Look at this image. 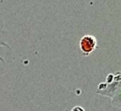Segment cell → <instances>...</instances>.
I'll list each match as a JSON object with an SVG mask.
<instances>
[{
    "mask_svg": "<svg viewBox=\"0 0 121 111\" xmlns=\"http://www.w3.org/2000/svg\"><path fill=\"white\" fill-rule=\"evenodd\" d=\"M71 111H84V110L81 106H75L73 108Z\"/></svg>",
    "mask_w": 121,
    "mask_h": 111,
    "instance_id": "3",
    "label": "cell"
},
{
    "mask_svg": "<svg viewBox=\"0 0 121 111\" xmlns=\"http://www.w3.org/2000/svg\"><path fill=\"white\" fill-rule=\"evenodd\" d=\"M2 31H1V30L0 29V33H1ZM0 47H4V48H10V46L9 45L6 43V42H5L3 39H1V38H0ZM0 62L2 63V64H5V61H4V59L0 56Z\"/></svg>",
    "mask_w": 121,
    "mask_h": 111,
    "instance_id": "2",
    "label": "cell"
},
{
    "mask_svg": "<svg viewBox=\"0 0 121 111\" xmlns=\"http://www.w3.org/2000/svg\"><path fill=\"white\" fill-rule=\"evenodd\" d=\"M79 45L80 48L84 55L88 56L96 48V38L90 35H86L80 39Z\"/></svg>",
    "mask_w": 121,
    "mask_h": 111,
    "instance_id": "1",
    "label": "cell"
}]
</instances>
